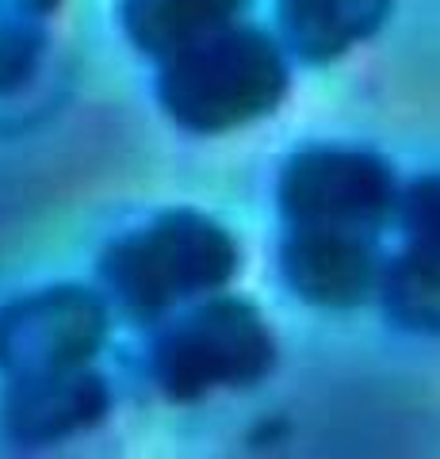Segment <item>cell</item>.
<instances>
[{"instance_id": "13", "label": "cell", "mask_w": 440, "mask_h": 459, "mask_svg": "<svg viewBox=\"0 0 440 459\" xmlns=\"http://www.w3.org/2000/svg\"><path fill=\"white\" fill-rule=\"evenodd\" d=\"M0 4L16 8V12H31V16H50L54 8L62 4V0H0Z\"/></svg>"}, {"instance_id": "1", "label": "cell", "mask_w": 440, "mask_h": 459, "mask_svg": "<svg viewBox=\"0 0 440 459\" xmlns=\"http://www.w3.org/2000/svg\"><path fill=\"white\" fill-rule=\"evenodd\" d=\"M288 84V47L261 27L230 23L158 62L153 92L180 131L226 134L272 115Z\"/></svg>"}, {"instance_id": "4", "label": "cell", "mask_w": 440, "mask_h": 459, "mask_svg": "<svg viewBox=\"0 0 440 459\" xmlns=\"http://www.w3.org/2000/svg\"><path fill=\"white\" fill-rule=\"evenodd\" d=\"M402 184L391 161L360 146H315L295 150L280 169L276 207L288 226H330L383 234L399 214Z\"/></svg>"}, {"instance_id": "3", "label": "cell", "mask_w": 440, "mask_h": 459, "mask_svg": "<svg viewBox=\"0 0 440 459\" xmlns=\"http://www.w3.org/2000/svg\"><path fill=\"white\" fill-rule=\"evenodd\" d=\"M276 368V337L264 314L237 295H207L173 318L150 349V376L168 402L246 391Z\"/></svg>"}, {"instance_id": "7", "label": "cell", "mask_w": 440, "mask_h": 459, "mask_svg": "<svg viewBox=\"0 0 440 459\" xmlns=\"http://www.w3.org/2000/svg\"><path fill=\"white\" fill-rule=\"evenodd\" d=\"M108 410V379L92 368H73L54 371V376L8 379L4 402H0V429L20 448H47L100 425Z\"/></svg>"}, {"instance_id": "11", "label": "cell", "mask_w": 440, "mask_h": 459, "mask_svg": "<svg viewBox=\"0 0 440 459\" xmlns=\"http://www.w3.org/2000/svg\"><path fill=\"white\" fill-rule=\"evenodd\" d=\"M47 42V16H31V12L0 4V100L20 92L39 74Z\"/></svg>"}, {"instance_id": "6", "label": "cell", "mask_w": 440, "mask_h": 459, "mask_svg": "<svg viewBox=\"0 0 440 459\" xmlns=\"http://www.w3.org/2000/svg\"><path fill=\"white\" fill-rule=\"evenodd\" d=\"M383 256L375 234L330 226H288L280 241V276L295 299L322 310H352L379 295Z\"/></svg>"}, {"instance_id": "9", "label": "cell", "mask_w": 440, "mask_h": 459, "mask_svg": "<svg viewBox=\"0 0 440 459\" xmlns=\"http://www.w3.org/2000/svg\"><path fill=\"white\" fill-rule=\"evenodd\" d=\"M249 0H119L123 35L153 62H165L192 42L241 20Z\"/></svg>"}, {"instance_id": "8", "label": "cell", "mask_w": 440, "mask_h": 459, "mask_svg": "<svg viewBox=\"0 0 440 459\" xmlns=\"http://www.w3.org/2000/svg\"><path fill=\"white\" fill-rule=\"evenodd\" d=\"M394 0H280V42L306 65H330L387 23Z\"/></svg>"}, {"instance_id": "5", "label": "cell", "mask_w": 440, "mask_h": 459, "mask_svg": "<svg viewBox=\"0 0 440 459\" xmlns=\"http://www.w3.org/2000/svg\"><path fill=\"white\" fill-rule=\"evenodd\" d=\"M108 337V303L81 283H54L0 307V376L31 379L89 368Z\"/></svg>"}, {"instance_id": "12", "label": "cell", "mask_w": 440, "mask_h": 459, "mask_svg": "<svg viewBox=\"0 0 440 459\" xmlns=\"http://www.w3.org/2000/svg\"><path fill=\"white\" fill-rule=\"evenodd\" d=\"M394 222H399L406 246L440 253V172H425V177L402 184Z\"/></svg>"}, {"instance_id": "2", "label": "cell", "mask_w": 440, "mask_h": 459, "mask_svg": "<svg viewBox=\"0 0 440 459\" xmlns=\"http://www.w3.org/2000/svg\"><path fill=\"white\" fill-rule=\"evenodd\" d=\"M241 268V246L219 219L195 207H168L119 234L100 256V280L111 299L161 318L180 303L222 291Z\"/></svg>"}, {"instance_id": "10", "label": "cell", "mask_w": 440, "mask_h": 459, "mask_svg": "<svg viewBox=\"0 0 440 459\" xmlns=\"http://www.w3.org/2000/svg\"><path fill=\"white\" fill-rule=\"evenodd\" d=\"M379 303L399 329L440 337V253L402 246L383 264Z\"/></svg>"}]
</instances>
